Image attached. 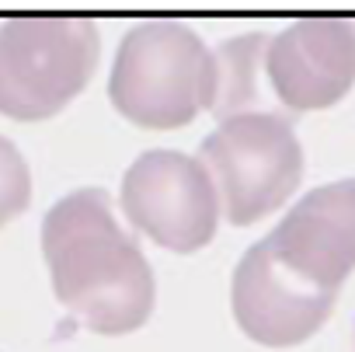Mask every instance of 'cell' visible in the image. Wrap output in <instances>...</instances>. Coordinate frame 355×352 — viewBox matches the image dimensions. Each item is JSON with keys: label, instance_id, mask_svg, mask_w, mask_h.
<instances>
[{"label": "cell", "instance_id": "obj_1", "mask_svg": "<svg viewBox=\"0 0 355 352\" xmlns=\"http://www.w3.org/2000/svg\"><path fill=\"white\" fill-rule=\"evenodd\" d=\"M42 255L60 303L91 331L129 335L153 314V269L119 227L105 189H77L46 213Z\"/></svg>", "mask_w": 355, "mask_h": 352}, {"label": "cell", "instance_id": "obj_2", "mask_svg": "<svg viewBox=\"0 0 355 352\" xmlns=\"http://www.w3.org/2000/svg\"><path fill=\"white\" fill-rule=\"evenodd\" d=\"M108 98L143 129L189 126L213 101V49L182 22H143L122 35Z\"/></svg>", "mask_w": 355, "mask_h": 352}, {"label": "cell", "instance_id": "obj_3", "mask_svg": "<svg viewBox=\"0 0 355 352\" xmlns=\"http://www.w3.org/2000/svg\"><path fill=\"white\" fill-rule=\"evenodd\" d=\"M98 28L84 15H18L0 25V115L39 122L63 112L98 67Z\"/></svg>", "mask_w": 355, "mask_h": 352}, {"label": "cell", "instance_id": "obj_4", "mask_svg": "<svg viewBox=\"0 0 355 352\" xmlns=\"http://www.w3.org/2000/svg\"><path fill=\"white\" fill-rule=\"evenodd\" d=\"M234 227H251L279 210L303 182V146L286 115H244L220 122L199 146Z\"/></svg>", "mask_w": 355, "mask_h": 352}, {"label": "cell", "instance_id": "obj_5", "mask_svg": "<svg viewBox=\"0 0 355 352\" xmlns=\"http://www.w3.org/2000/svg\"><path fill=\"white\" fill-rule=\"evenodd\" d=\"M122 213L153 244L189 255L213 241L223 206L199 157L146 150L122 174Z\"/></svg>", "mask_w": 355, "mask_h": 352}, {"label": "cell", "instance_id": "obj_6", "mask_svg": "<svg viewBox=\"0 0 355 352\" xmlns=\"http://www.w3.org/2000/svg\"><path fill=\"white\" fill-rule=\"evenodd\" d=\"M268 81L289 115L338 105L355 84V18L310 15L272 35Z\"/></svg>", "mask_w": 355, "mask_h": 352}, {"label": "cell", "instance_id": "obj_7", "mask_svg": "<svg viewBox=\"0 0 355 352\" xmlns=\"http://www.w3.org/2000/svg\"><path fill=\"white\" fill-rule=\"evenodd\" d=\"M230 303L248 338L268 349H289L306 342L327 321L334 293L300 279L272 255L268 241H258L234 269Z\"/></svg>", "mask_w": 355, "mask_h": 352}, {"label": "cell", "instance_id": "obj_8", "mask_svg": "<svg viewBox=\"0 0 355 352\" xmlns=\"http://www.w3.org/2000/svg\"><path fill=\"white\" fill-rule=\"evenodd\" d=\"M265 241L300 279L338 293L355 269V178L306 192Z\"/></svg>", "mask_w": 355, "mask_h": 352}, {"label": "cell", "instance_id": "obj_9", "mask_svg": "<svg viewBox=\"0 0 355 352\" xmlns=\"http://www.w3.org/2000/svg\"><path fill=\"white\" fill-rule=\"evenodd\" d=\"M268 46L261 32L234 35L213 49V101L209 112L220 122L244 115H286L268 81Z\"/></svg>", "mask_w": 355, "mask_h": 352}, {"label": "cell", "instance_id": "obj_10", "mask_svg": "<svg viewBox=\"0 0 355 352\" xmlns=\"http://www.w3.org/2000/svg\"><path fill=\"white\" fill-rule=\"evenodd\" d=\"M28 203H32L28 160L8 136H0V227L11 224L18 213H25Z\"/></svg>", "mask_w": 355, "mask_h": 352}]
</instances>
